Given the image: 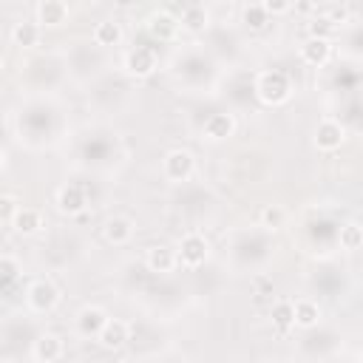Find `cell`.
Returning a JSON list of instances; mask_svg holds the SVG:
<instances>
[{
    "label": "cell",
    "mask_w": 363,
    "mask_h": 363,
    "mask_svg": "<svg viewBox=\"0 0 363 363\" xmlns=\"http://www.w3.org/2000/svg\"><path fill=\"white\" fill-rule=\"evenodd\" d=\"M252 91H255V99L267 108H281L292 99V79L286 71H278V68H267V71H258L255 74V82H252Z\"/></svg>",
    "instance_id": "1"
},
{
    "label": "cell",
    "mask_w": 363,
    "mask_h": 363,
    "mask_svg": "<svg viewBox=\"0 0 363 363\" xmlns=\"http://www.w3.org/2000/svg\"><path fill=\"white\" fill-rule=\"evenodd\" d=\"M60 301H62V292L51 278H34L26 289V306L34 315H51L60 306Z\"/></svg>",
    "instance_id": "2"
},
{
    "label": "cell",
    "mask_w": 363,
    "mask_h": 363,
    "mask_svg": "<svg viewBox=\"0 0 363 363\" xmlns=\"http://www.w3.org/2000/svg\"><path fill=\"white\" fill-rule=\"evenodd\" d=\"M176 258H179V267L184 269H199L210 261V241L204 233L193 230L187 233L182 241H179V250H176Z\"/></svg>",
    "instance_id": "3"
},
{
    "label": "cell",
    "mask_w": 363,
    "mask_h": 363,
    "mask_svg": "<svg viewBox=\"0 0 363 363\" xmlns=\"http://www.w3.org/2000/svg\"><path fill=\"white\" fill-rule=\"evenodd\" d=\"M196 173V156L187 150V147H170L162 159V176L173 184H182V182H190Z\"/></svg>",
    "instance_id": "4"
},
{
    "label": "cell",
    "mask_w": 363,
    "mask_h": 363,
    "mask_svg": "<svg viewBox=\"0 0 363 363\" xmlns=\"http://www.w3.org/2000/svg\"><path fill=\"white\" fill-rule=\"evenodd\" d=\"M312 145L320 150V153H337L343 145H346V125L335 116H323L318 125H315V136H312Z\"/></svg>",
    "instance_id": "5"
},
{
    "label": "cell",
    "mask_w": 363,
    "mask_h": 363,
    "mask_svg": "<svg viewBox=\"0 0 363 363\" xmlns=\"http://www.w3.org/2000/svg\"><path fill=\"white\" fill-rule=\"evenodd\" d=\"M122 68H125V74L133 77V79H147V77L159 68V57H156V51H153L150 45H136V48L125 51Z\"/></svg>",
    "instance_id": "6"
},
{
    "label": "cell",
    "mask_w": 363,
    "mask_h": 363,
    "mask_svg": "<svg viewBox=\"0 0 363 363\" xmlns=\"http://www.w3.org/2000/svg\"><path fill=\"white\" fill-rule=\"evenodd\" d=\"M145 31H147L150 40H156V43H173V40L179 37V31H182V23H179V17H176L173 11L159 9V11H150V14H147Z\"/></svg>",
    "instance_id": "7"
},
{
    "label": "cell",
    "mask_w": 363,
    "mask_h": 363,
    "mask_svg": "<svg viewBox=\"0 0 363 363\" xmlns=\"http://www.w3.org/2000/svg\"><path fill=\"white\" fill-rule=\"evenodd\" d=\"M233 133H235V116L227 113V111L210 113V116L204 119V125H201V136H204L207 142H213V145L227 142Z\"/></svg>",
    "instance_id": "8"
},
{
    "label": "cell",
    "mask_w": 363,
    "mask_h": 363,
    "mask_svg": "<svg viewBox=\"0 0 363 363\" xmlns=\"http://www.w3.org/2000/svg\"><path fill=\"white\" fill-rule=\"evenodd\" d=\"M128 337H130V323L128 320H122V318H108L105 323H102V329H99V335L94 337L102 349H108V352H116V349H122L125 343H128Z\"/></svg>",
    "instance_id": "9"
},
{
    "label": "cell",
    "mask_w": 363,
    "mask_h": 363,
    "mask_svg": "<svg viewBox=\"0 0 363 363\" xmlns=\"http://www.w3.org/2000/svg\"><path fill=\"white\" fill-rule=\"evenodd\" d=\"M54 204H57V210L62 216H79L88 207V196H85V190L79 184H62V187H57Z\"/></svg>",
    "instance_id": "10"
},
{
    "label": "cell",
    "mask_w": 363,
    "mask_h": 363,
    "mask_svg": "<svg viewBox=\"0 0 363 363\" xmlns=\"http://www.w3.org/2000/svg\"><path fill=\"white\" fill-rule=\"evenodd\" d=\"M65 354V340L57 332H43L37 335V340L31 343V357L37 363H54Z\"/></svg>",
    "instance_id": "11"
},
{
    "label": "cell",
    "mask_w": 363,
    "mask_h": 363,
    "mask_svg": "<svg viewBox=\"0 0 363 363\" xmlns=\"http://www.w3.org/2000/svg\"><path fill=\"white\" fill-rule=\"evenodd\" d=\"M298 57L309 68H323L332 60V43L329 40H318V37H306L298 45Z\"/></svg>",
    "instance_id": "12"
},
{
    "label": "cell",
    "mask_w": 363,
    "mask_h": 363,
    "mask_svg": "<svg viewBox=\"0 0 363 363\" xmlns=\"http://www.w3.org/2000/svg\"><path fill=\"white\" fill-rule=\"evenodd\" d=\"M145 267L150 272H159V275H170L176 267H179V258H176V250H170L167 244H153L145 250Z\"/></svg>",
    "instance_id": "13"
},
{
    "label": "cell",
    "mask_w": 363,
    "mask_h": 363,
    "mask_svg": "<svg viewBox=\"0 0 363 363\" xmlns=\"http://www.w3.org/2000/svg\"><path fill=\"white\" fill-rule=\"evenodd\" d=\"M37 23H40V28H62L68 23V3L65 0H40Z\"/></svg>",
    "instance_id": "14"
},
{
    "label": "cell",
    "mask_w": 363,
    "mask_h": 363,
    "mask_svg": "<svg viewBox=\"0 0 363 363\" xmlns=\"http://www.w3.org/2000/svg\"><path fill=\"white\" fill-rule=\"evenodd\" d=\"M133 233H136V224H133V218H128V216H111V218L105 221V227H102L105 241L113 244V247L130 244Z\"/></svg>",
    "instance_id": "15"
},
{
    "label": "cell",
    "mask_w": 363,
    "mask_h": 363,
    "mask_svg": "<svg viewBox=\"0 0 363 363\" xmlns=\"http://www.w3.org/2000/svg\"><path fill=\"white\" fill-rule=\"evenodd\" d=\"M105 320H108V312L102 306H96V303H88V306H82L77 312V320L74 323H77V332L82 337H96Z\"/></svg>",
    "instance_id": "16"
},
{
    "label": "cell",
    "mask_w": 363,
    "mask_h": 363,
    "mask_svg": "<svg viewBox=\"0 0 363 363\" xmlns=\"http://www.w3.org/2000/svg\"><path fill=\"white\" fill-rule=\"evenodd\" d=\"M11 227H14V233H20V235H37V233L45 227V216H43V210H37V207H17V213H14V218H11Z\"/></svg>",
    "instance_id": "17"
},
{
    "label": "cell",
    "mask_w": 363,
    "mask_h": 363,
    "mask_svg": "<svg viewBox=\"0 0 363 363\" xmlns=\"http://www.w3.org/2000/svg\"><path fill=\"white\" fill-rule=\"evenodd\" d=\"M292 323H295L298 329H312V326H318V323H320V306H318V301H312V298H298V301H292Z\"/></svg>",
    "instance_id": "18"
},
{
    "label": "cell",
    "mask_w": 363,
    "mask_h": 363,
    "mask_svg": "<svg viewBox=\"0 0 363 363\" xmlns=\"http://www.w3.org/2000/svg\"><path fill=\"white\" fill-rule=\"evenodd\" d=\"M125 40V31H122V23L116 20H99L94 26V43L102 45V48H113Z\"/></svg>",
    "instance_id": "19"
},
{
    "label": "cell",
    "mask_w": 363,
    "mask_h": 363,
    "mask_svg": "<svg viewBox=\"0 0 363 363\" xmlns=\"http://www.w3.org/2000/svg\"><path fill=\"white\" fill-rule=\"evenodd\" d=\"M40 34H43L40 23H26V20L23 23H14L11 31H9V37H11V43L17 48H34L40 43Z\"/></svg>",
    "instance_id": "20"
},
{
    "label": "cell",
    "mask_w": 363,
    "mask_h": 363,
    "mask_svg": "<svg viewBox=\"0 0 363 363\" xmlns=\"http://www.w3.org/2000/svg\"><path fill=\"white\" fill-rule=\"evenodd\" d=\"M269 318H272L275 332H278V335H286V332L295 326V323H292V301H289V298L275 301L272 309H269Z\"/></svg>",
    "instance_id": "21"
},
{
    "label": "cell",
    "mask_w": 363,
    "mask_h": 363,
    "mask_svg": "<svg viewBox=\"0 0 363 363\" xmlns=\"http://www.w3.org/2000/svg\"><path fill=\"white\" fill-rule=\"evenodd\" d=\"M306 31H309V37H318V40H329L332 43L340 34V23H335L329 14H320V17H312L309 20Z\"/></svg>",
    "instance_id": "22"
},
{
    "label": "cell",
    "mask_w": 363,
    "mask_h": 363,
    "mask_svg": "<svg viewBox=\"0 0 363 363\" xmlns=\"http://www.w3.org/2000/svg\"><path fill=\"white\" fill-rule=\"evenodd\" d=\"M258 224L267 230V233H278L284 224H286V210L281 204H264L258 210Z\"/></svg>",
    "instance_id": "23"
},
{
    "label": "cell",
    "mask_w": 363,
    "mask_h": 363,
    "mask_svg": "<svg viewBox=\"0 0 363 363\" xmlns=\"http://www.w3.org/2000/svg\"><path fill=\"white\" fill-rule=\"evenodd\" d=\"M241 23L250 28V31H264L267 23H269V14L261 9V3H247L241 9Z\"/></svg>",
    "instance_id": "24"
},
{
    "label": "cell",
    "mask_w": 363,
    "mask_h": 363,
    "mask_svg": "<svg viewBox=\"0 0 363 363\" xmlns=\"http://www.w3.org/2000/svg\"><path fill=\"white\" fill-rule=\"evenodd\" d=\"M207 9L204 6H187L184 9V14L179 17V23H182V28H187V31H204L207 28Z\"/></svg>",
    "instance_id": "25"
},
{
    "label": "cell",
    "mask_w": 363,
    "mask_h": 363,
    "mask_svg": "<svg viewBox=\"0 0 363 363\" xmlns=\"http://www.w3.org/2000/svg\"><path fill=\"white\" fill-rule=\"evenodd\" d=\"M337 241H340V250H346V252H357V250L363 247V230H360V224H357V221L343 224Z\"/></svg>",
    "instance_id": "26"
},
{
    "label": "cell",
    "mask_w": 363,
    "mask_h": 363,
    "mask_svg": "<svg viewBox=\"0 0 363 363\" xmlns=\"http://www.w3.org/2000/svg\"><path fill=\"white\" fill-rule=\"evenodd\" d=\"M20 261L14 258V255H9V252H3L0 255V289H6V286H11L17 278H20Z\"/></svg>",
    "instance_id": "27"
},
{
    "label": "cell",
    "mask_w": 363,
    "mask_h": 363,
    "mask_svg": "<svg viewBox=\"0 0 363 363\" xmlns=\"http://www.w3.org/2000/svg\"><path fill=\"white\" fill-rule=\"evenodd\" d=\"M17 207H20L17 196H11V193H0V224H11Z\"/></svg>",
    "instance_id": "28"
},
{
    "label": "cell",
    "mask_w": 363,
    "mask_h": 363,
    "mask_svg": "<svg viewBox=\"0 0 363 363\" xmlns=\"http://www.w3.org/2000/svg\"><path fill=\"white\" fill-rule=\"evenodd\" d=\"M258 3L269 17H284L292 11V0H258Z\"/></svg>",
    "instance_id": "29"
},
{
    "label": "cell",
    "mask_w": 363,
    "mask_h": 363,
    "mask_svg": "<svg viewBox=\"0 0 363 363\" xmlns=\"http://www.w3.org/2000/svg\"><path fill=\"white\" fill-rule=\"evenodd\" d=\"M6 167V147H0V170Z\"/></svg>",
    "instance_id": "30"
},
{
    "label": "cell",
    "mask_w": 363,
    "mask_h": 363,
    "mask_svg": "<svg viewBox=\"0 0 363 363\" xmlns=\"http://www.w3.org/2000/svg\"><path fill=\"white\" fill-rule=\"evenodd\" d=\"M0 74H3V54H0Z\"/></svg>",
    "instance_id": "31"
},
{
    "label": "cell",
    "mask_w": 363,
    "mask_h": 363,
    "mask_svg": "<svg viewBox=\"0 0 363 363\" xmlns=\"http://www.w3.org/2000/svg\"><path fill=\"white\" fill-rule=\"evenodd\" d=\"M337 3H346V0H337Z\"/></svg>",
    "instance_id": "32"
},
{
    "label": "cell",
    "mask_w": 363,
    "mask_h": 363,
    "mask_svg": "<svg viewBox=\"0 0 363 363\" xmlns=\"http://www.w3.org/2000/svg\"><path fill=\"white\" fill-rule=\"evenodd\" d=\"M91 3H94V0H91Z\"/></svg>",
    "instance_id": "33"
}]
</instances>
